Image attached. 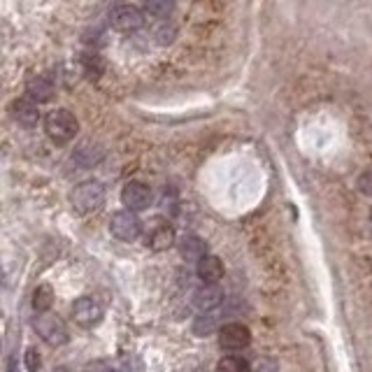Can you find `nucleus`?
<instances>
[{"mask_svg":"<svg viewBox=\"0 0 372 372\" xmlns=\"http://www.w3.org/2000/svg\"><path fill=\"white\" fill-rule=\"evenodd\" d=\"M44 130H47V135L54 145H68L79 133V121L70 110L61 108L44 117Z\"/></svg>","mask_w":372,"mask_h":372,"instance_id":"obj_1","label":"nucleus"},{"mask_svg":"<svg viewBox=\"0 0 372 372\" xmlns=\"http://www.w3.org/2000/svg\"><path fill=\"white\" fill-rule=\"evenodd\" d=\"M105 202V186L95 180H86L77 184L73 193H70V205L77 215H91V212L100 210Z\"/></svg>","mask_w":372,"mask_h":372,"instance_id":"obj_2","label":"nucleus"},{"mask_svg":"<svg viewBox=\"0 0 372 372\" xmlns=\"http://www.w3.org/2000/svg\"><path fill=\"white\" fill-rule=\"evenodd\" d=\"M33 329L35 333L40 335V338L51 344V347H63V344L70 340V333L66 329V324L61 321V316L56 314H38L33 321Z\"/></svg>","mask_w":372,"mask_h":372,"instance_id":"obj_3","label":"nucleus"},{"mask_svg":"<svg viewBox=\"0 0 372 372\" xmlns=\"http://www.w3.org/2000/svg\"><path fill=\"white\" fill-rule=\"evenodd\" d=\"M143 221H140L138 212L121 210L114 212L110 219V233L121 242H135L140 235H143Z\"/></svg>","mask_w":372,"mask_h":372,"instance_id":"obj_4","label":"nucleus"},{"mask_svg":"<svg viewBox=\"0 0 372 372\" xmlns=\"http://www.w3.org/2000/svg\"><path fill=\"white\" fill-rule=\"evenodd\" d=\"M105 316V309L95 298H77L73 305V319L79 329H95Z\"/></svg>","mask_w":372,"mask_h":372,"instance_id":"obj_5","label":"nucleus"},{"mask_svg":"<svg viewBox=\"0 0 372 372\" xmlns=\"http://www.w3.org/2000/svg\"><path fill=\"white\" fill-rule=\"evenodd\" d=\"M154 200V193L152 189L145 184V182H128L126 186L121 189V202L126 205V210L130 212H143L149 210Z\"/></svg>","mask_w":372,"mask_h":372,"instance_id":"obj_6","label":"nucleus"},{"mask_svg":"<svg viewBox=\"0 0 372 372\" xmlns=\"http://www.w3.org/2000/svg\"><path fill=\"white\" fill-rule=\"evenodd\" d=\"M252 333L244 324H226L219 329V344L226 351H240L244 347H249Z\"/></svg>","mask_w":372,"mask_h":372,"instance_id":"obj_7","label":"nucleus"},{"mask_svg":"<svg viewBox=\"0 0 372 372\" xmlns=\"http://www.w3.org/2000/svg\"><path fill=\"white\" fill-rule=\"evenodd\" d=\"M110 24H112V29L119 33H133V31L143 29L145 14H143V10H138V7H133V5H121L110 14Z\"/></svg>","mask_w":372,"mask_h":372,"instance_id":"obj_8","label":"nucleus"},{"mask_svg":"<svg viewBox=\"0 0 372 372\" xmlns=\"http://www.w3.org/2000/svg\"><path fill=\"white\" fill-rule=\"evenodd\" d=\"M145 244L154 252H165L175 244V228L165 221H156L152 228H147V237Z\"/></svg>","mask_w":372,"mask_h":372,"instance_id":"obj_9","label":"nucleus"},{"mask_svg":"<svg viewBox=\"0 0 372 372\" xmlns=\"http://www.w3.org/2000/svg\"><path fill=\"white\" fill-rule=\"evenodd\" d=\"M221 303H224V289L219 284H202L196 294H193V307H196L200 314L215 312Z\"/></svg>","mask_w":372,"mask_h":372,"instance_id":"obj_10","label":"nucleus"},{"mask_svg":"<svg viewBox=\"0 0 372 372\" xmlns=\"http://www.w3.org/2000/svg\"><path fill=\"white\" fill-rule=\"evenodd\" d=\"M10 114L12 119L19 123L24 128H35L40 121V110H38V103H33L31 98H19L10 105Z\"/></svg>","mask_w":372,"mask_h":372,"instance_id":"obj_11","label":"nucleus"},{"mask_svg":"<svg viewBox=\"0 0 372 372\" xmlns=\"http://www.w3.org/2000/svg\"><path fill=\"white\" fill-rule=\"evenodd\" d=\"M180 254H182L184 261L200 263L205 256H210L207 242L202 240V237H198V235H186V237H182V242H180Z\"/></svg>","mask_w":372,"mask_h":372,"instance_id":"obj_12","label":"nucleus"},{"mask_svg":"<svg viewBox=\"0 0 372 372\" xmlns=\"http://www.w3.org/2000/svg\"><path fill=\"white\" fill-rule=\"evenodd\" d=\"M26 93H29V98L33 103H49L51 98H54V84H51V79L47 77H33L29 79V84H26Z\"/></svg>","mask_w":372,"mask_h":372,"instance_id":"obj_13","label":"nucleus"},{"mask_svg":"<svg viewBox=\"0 0 372 372\" xmlns=\"http://www.w3.org/2000/svg\"><path fill=\"white\" fill-rule=\"evenodd\" d=\"M196 272L198 277L205 281V284H217V281L224 277V263H221V259H217V256H205L200 263H196Z\"/></svg>","mask_w":372,"mask_h":372,"instance_id":"obj_14","label":"nucleus"},{"mask_svg":"<svg viewBox=\"0 0 372 372\" xmlns=\"http://www.w3.org/2000/svg\"><path fill=\"white\" fill-rule=\"evenodd\" d=\"M103 156H105V152H103V149H100L98 145L86 143V145H82V147L75 149L73 161L79 163V165H84V167H91V165H95L98 161H103Z\"/></svg>","mask_w":372,"mask_h":372,"instance_id":"obj_15","label":"nucleus"},{"mask_svg":"<svg viewBox=\"0 0 372 372\" xmlns=\"http://www.w3.org/2000/svg\"><path fill=\"white\" fill-rule=\"evenodd\" d=\"M51 305H54V289L49 284H38V289H35L33 294V309L38 314H47Z\"/></svg>","mask_w":372,"mask_h":372,"instance_id":"obj_16","label":"nucleus"},{"mask_svg":"<svg viewBox=\"0 0 372 372\" xmlns=\"http://www.w3.org/2000/svg\"><path fill=\"white\" fill-rule=\"evenodd\" d=\"M145 7H147L149 16H154V19L163 21V19H167V16L172 14L175 3H172V0H147Z\"/></svg>","mask_w":372,"mask_h":372,"instance_id":"obj_17","label":"nucleus"},{"mask_svg":"<svg viewBox=\"0 0 372 372\" xmlns=\"http://www.w3.org/2000/svg\"><path fill=\"white\" fill-rule=\"evenodd\" d=\"M217 372H249V363H247V358L237 356V353H228L226 358L219 361Z\"/></svg>","mask_w":372,"mask_h":372,"instance_id":"obj_18","label":"nucleus"},{"mask_svg":"<svg viewBox=\"0 0 372 372\" xmlns=\"http://www.w3.org/2000/svg\"><path fill=\"white\" fill-rule=\"evenodd\" d=\"M217 326H219V319L212 314V312H207V314H200L196 321H193V333L196 335H200V338H205V335H210V333H215L217 331Z\"/></svg>","mask_w":372,"mask_h":372,"instance_id":"obj_19","label":"nucleus"},{"mask_svg":"<svg viewBox=\"0 0 372 372\" xmlns=\"http://www.w3.org/2000/svg\"><path fill=\"white\" fill-rule=\"evenodd\" d=\"M175 35H177V26L172 24V21H167V19H163V21H158V26L154 29V40L158 42V44H172L175 42Z\"/></svg>","mask_w":372,"mask_h":372,"instance_id":"obj_20","label":"nucleus"},{"mask_svg":"<svg viewBox=\"0 0 372 372\" xmlns=\"http://www.w3.org/2000/svg\"><path fill=\"white\" fill-rule=\"evenodd\" d=\"M82 63H84V70H86L88 77H100L103 63H100V58L95 56V54H86V56L82 58Z\"/></svg>","mask_w":372,"mask_h":372,"instance_id":"obj_21","label":"nucleus"},{"mask_svg":"<svg viewBox=\"0 0 372 372\" xmlns=\"http://www.w3.org/2000/svg\"><path fill=\"white\" fill-rule=\"evenodd\" d=\"M24 363H26V368H29V372H40V368H42L40 351L35 349V347L26 349V358H24Z\"/></svg>","mask_w":372,"mask_h":372,"instance_id":"obj_22","label":"nucleus"},{"mask_svg":"<svg viewBox=\"0 0 372 372\" xmlns=\"http://www.w3.org/2000/svg\"><path fill=\"white\" fill-rule=\"evenodd\" d=\"M361 191L363 193H372V175H366L361 180Z\"/></svg>","mask_w":372,"mask_h":372,"instance_id":"obj_23","label":"nucleus"},{"mask_svg":"<svg viewBox=\"0 0 372 372\" xmlns=\"http://www.w3.org/2000/svg\"><path fill=\"white\" fill-rule=\"evenodd\" d=\"M5 372H19V361H16V356H12L10 361H7Z\"/></svg>","mask_w":372,"mask_h":372,"instance_id":"obj_24","label":"nucleus"},{"mask_svg":"<svg viewBox=\"0 0 372 372\" xmlns=\"http://www.w3.org/2000/svg\"><path fill=\"white\" fill-rule=\"evenodd\" d=\"M95 372H114L110 366H105V363H100V366H98V370H95Z\"/></svg>","mask_w":372,"mask_h":372,"instance_id":"obj_25","label":"nucleus"},{"mask_svg":"<svg viewBox=\"0 0 372 372\" xmlns=\"http://www.w3.org/2000/svg\"><path fill=\"white\" fill-rule=\"evenodd\" d=\"M0 281H3V270H0Z\"/></svg>","mask_w":372,"mask_h":372,"instance_id":"obj_26","label":"nucleus"},{"mask_svg":"<svg viewBox=\"0 0 372 372\" xmlns=\"http://www.w3.org/2000/svg\"><path fill=\"white\" fill-rule=\"evenodd\" d=\"M0 347H3V340H0Z\"/></svg>","mask_w":372,"mask_h":372,"instance_id":"obj_27","label":"nucleus"},{"mask_svg":"<svg viewBox=\"0 0 372 372\" xmlns=\"http://www.w3.org/2000/svg\"><path fill=\"white\" fill-rule=\"evenodd\" d=\"M370 219H372V210H370Z\"/></svg>","mask_w":372,"mask_h":372,"instance_id":"obj_28","label":"nucleus"}]
</instances>
